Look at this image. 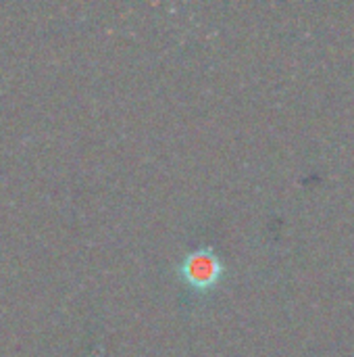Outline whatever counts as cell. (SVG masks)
Instances as JSON below:
<instances>
[{"label": "cell", "mask_w": 354, "mask_h": 357, "mask_svg": "<svg viewBox=\"0 0 354 357\" xmlns=\"http://www.w3.org/2000/svg\"><path fill=\"white\" fill-rule=\"evenodd\" d=\"M219 274H221V266L217 257L207 251L192 253L184 264V278L190 282V287H196V289L215 287Z\"/></svg>", "instance_id": "1"}]
</instances>
